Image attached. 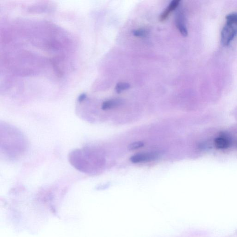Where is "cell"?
<instances>
[{
	"label": "cell",
	"mask_w": 237,
	"mask_h": 237,
	"mask_svg": "<svg viewBox=\"0 0 237 237\" xmlns=\"http://www.w3.org/2000/svg\"><path fill=\"white\" fill-rule=\"evenodd\" d=\"M3 143H1L4 153L11 158L19 157L26 148V142L22 134L14 128L4 125Z\"/></svg>",
	"instance_id": "cell-1"
},
{
	"label": "cell",
	"mask_w": 237,
	"mask_h": 237,
	"mask_svg": "<svg viewBox=\"0 0 237 237\" xmlns=\"http://www.w3.org/2000/svg\"><path fill=\"white\" fill-rule=\"evenodd\" d=\"M237 35V24H225L221 33L222 44L227 46Z\"/></svg>",
	"instance_id": "cell-2"
},
{
	"label": "cell",
	"mask_w": 237,
	"mask_h": 237,
	"mask_svg": "<svg viewBox=\"0 0 237 237\" xmlns=\"http://www.w3.org/2000/svg\"><path fill=\"white\" fill-rule=\"evenodd\" d=\"M175 24H176V27L179 31L181 34L183 36H187L188 34V32L185 23V16L182 12H179L177 15L175 19Z\"/></svg>",
	"instance_id": "cell-3"
},
{
	"label": "cell",
	"mask_w": 237,
	"mask_h": 237,
	"mask_svg": "<svg viewBox=\"0 0 237 237\" xmlns=\"http://www.w3.org/2000/svg\"><path fill=\"white\" fill-rule=\"evenodd\" d=\"M155 158L154 153H141L133 155L131 158V161L133 163H142L152 160Z\"/></svg>",
	"instance_id": "cell-4"
},
{
	"label": "cell",
	"mask_w": 237,
	"mask_h": 237,
	"mask_svg": "<svg viewBox=\"0 0 237 237\" xmlns=\"http://www.w3.org/2000/svg\"><path fill=\"white\" fill-rule=\"evenodd\" d=\"M180 2V1L179 0H174L173 1L171 2L166 9L160 15V21L163 22L165 21L171 12L175 10L177 7L179 6Z\"/></svg>",
	"instance_id": "cell-5"
},
{
	"label": "cell",
	"mask_w": 237,
	"mask_h": 237,
	"mask_svg": "<svg viewBox=\"0 0 237 237\" xmlns=\"http://www.w3.org/2000/svg\"><path fill=\"white\" fill-rule=\"evenodd\" d=\"M230 145V140L227 137L222 136L215 140V146L219 149H226Z\"/></svg>",
	"instance_id": "cell-6"
},
{
	"label": "cell",
	"mask_w": 237,
	"mask_h": 237,
	"mask_svg": "<svg viewBox=\"0 0 237 237\" xmlns=\"http://www.w3.org/2000/svg\"><path fill=\"white\" fill-rule=\"evenodd\" d=\"M122 103V101L118 99L108 100L102 103V108L104 110L110 109L118 106Z\"/></svg>",
	"instance_id": "cell-7"
},
{
	"label": "cell",
	"mask_w": 237,
	"mask_h": 237,
	"mask_svg": "<svg viewBox=\"0 0 237 237\" xmlns=\"http://www.w3.org/2000/svg\"><path fill=\"white\" fill-rule=\"evenodd\" d=\"M130 87V85L129 83L125 82H120L118 83L116 85V92L117 93H122V91L129 89Z\"/></svg>",
	"instance_id": "cell-8"
},
{
	"label": "cell",
	"mask_w": 237,
	"mask_h": 237,
	"mask_svg": "<svg viewBox=\"0 0 237 237\" xmlns=\"http://www.w3.org/2000/svg\"><path fill=\"white\" fill-rule=\"evenodd\" d=\"M226 23L237 24V13H232L225 17Z\"/></svg>",
	"instance_id": "cell-9"
},
{
	"label": "cell",
	"mask_w": 237,
	"mask_h": 237,
	"mask_svg": "<svg viewBox=\"0 0 237 237\" xmlns=\"http://www.w3.org/2000/svg\"><path fill=\"white\" fill-rule=\"evenodd\" d=\"M148 33V31L145 29L140 28L135 30L132 32L133 35L138 37L145 36Z\"/></svg>",
	"instance_id": "cell-10"
},
{
	"label": "cell",
	"mask_w": 237,
	"mask_h": 237,
	"mask_svg": "<svg viewBox=\"0 0 237 237\" xmlns=\"http://www.w3.org/2000/svg\"><path fill=\"white\" fill-rule=\"evenodd\" d=\"M144 145V144L143 142H141V141L134 142V143H132V144H131L129 145V149L130 150H137V149H139V148L143 147Z\"/></svg>",
	"instance_id": "cell-11"
}]
</instances>
